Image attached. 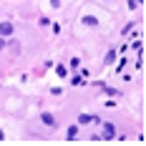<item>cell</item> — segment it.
<instances>
[{
	"label": "cell",
	"instance_id": "8992f818",
	"mask_svg": "<svg viewBox=\"0 0 146 146\" xmlns=\"http://www.w3.org/2000/svg\"><path fill=\"white\" fill-rule=\"evenodd\" d=\"M3 45H5V40H3V38H0V50H3Z\"/></svg>",
	"mask_w": 146,
	"mask_h": 146
},
{
	"label": "cell",
	"instance_id": "5b68a950",
	"mask_svg": "<svg viewBox=\"0 0 146 146\" xmlns=\"http://www.w3.org/2000/svg\"><path fill=\"white\" fill-rule=\"evenodd\" d=\"M76 133H78V129H76V126H71V131H68V139H76Z\"/></svg>",
	"mask_w": 146,
	"mask_h": 146
},
{
	"label": "cell",
	"instance_id": "3957f363",
	"mask_svg": "<svg viewBox=\"0 0 146 146\" xmlns=\"http://www.w3.org/2000/svg\"><path fill=\"white\" fill-rule=\"evenodd\" d=\"M103 129H106V131H103V136H106V139H113V129H116L113 123H106Z\"/></svg>",
	"mask_w": 146,
	"mask_h": 146
},
{
	"label": "cell",
	"instance_id": "277c9868",
	"mask_svg": "<svg viewBox=\"0 0 146 146\" xmlns=\"http://www.w3.org/2000/svg\"><path fill=\"white\" fill-rule=\"evenodd\" d=\"M83 25H91V28L96 25V28H98V20H96V18H91V15H86V18H83Z\"/></svg>",
	"mask_w": 146,
	"mask_h": 146
},
{
	"label": "cell",
	"instance_id": "6da1fadb",
	"mask_svg": "<svg viewBox=\"0 0 146 146\" xmlns=\"http://www.w3.org/2000/svg\"><path fill=\"white\" fill-rule=\"evenodd\" d=\"M13 33H15L13 23H8V20H3V23H0V35H3V38H8V35H13Z\"/></svg>",
	"mask_w": 146,
	"mask_h": 146
},
{
	"label": "cell",
	"instance_id": "7a4b0ae2",
	"mask_svg": "<svg viewBox=\"0 0 146 146\" xmlns=\"http://www.w3.org/2000/svg\"><path fill=\"white\" fill-rule=\"evenodd\" d=\"M40 121H43L45 126H50V129H56V126H58L56 116H50V113H40Z\"/></svg>",
	"mask_w": 146,
	"mask_h": 146
}]
</instances>
